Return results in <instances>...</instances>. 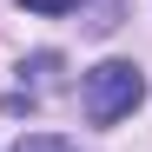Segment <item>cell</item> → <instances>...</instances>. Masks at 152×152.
<instances>
[{
  "instance_id": "cell-1",
  "label": "cell",
  "mask_w": 152,
  "mask_h": 152,
  "mask_svg": "<svg viewBox=\"0 0 152 152\" xmlns=\"http://www.w3.org/2000/svg\"><path fill=\"white\" fill-rule=\"evenodd\" d=\"M80 106L93 126H119V119H132L145 106V73L132 60H99L86 80H80Z\"/></svg>"
},
{
  "instance_id": "cell-2",
  "label": "cell",
  "mask_w": 152,
  "mask_h": 152,
  "mask_svg": "<svg viewBox=\"0 0 152 152\" xmlns=\"http://www.w3.org/2000/svg\"><path fill=\"white\" fill-rule=\"evenodd\" d=\"M13 152H73V139H60V132H27Z\"/></svg>"
},
{
  "instance_id": "cell-3",
  "label": "cell",
  "mask_w": 152,
  "mask_h": 152,
  "mask_svg": "<svg viewBox=\"0 0 152 152\" xmlns=\"http://www.w3.org/2000/svg\"><path fill=\"white\" fill-rule=\"evenodd\" d=\"M20 7H33V13H73L80 0H20Z\"/></svg>"
}]
</instances>
